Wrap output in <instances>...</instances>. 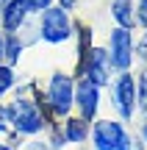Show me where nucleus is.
Masks as SVG:
<instances>
[{
	"instance_id": "1",
	"label": "nucleus",
	"mask_w": 147,
	"mask_h": 150,
	"mask_svg": "<svg viewBox=\"0 0 147 150\" xmlns=\"http://www.w3.org/2000/svg\"><path fill=\"white\" fill-rule=\"evenodd\" d=\"M8 117H11V128L17 134H39L44 128V97H25L20 95L14 103L8 106Z\"/></svg>"
},
{
	"instance_id": "2",
	"label": "nucleus",
	"mask_w": 147,
	"mask_h": 150,
	"mask_svg": "<svg viewBox=\"0 0 147 150\" xmlns=\"http://www.w3.org/2000/svg\"><path fill=\"white\" fill-rule=\"evenodd\" d=\"M92 142H94V150H139L133 145V139L125 134L122 122H117V120H100V122H94Z\"/></svg>"
},
{
	"instance_id": "3",
	"label": "nucleus",
	"mask_w": 147,
	"mask_h": 150,
	"mask_svg": "<svg viewBox=\"0 0 147 150\" xmlns=\"http://www.w3.org/2000/svg\"><path fill=\"white\" fill-rule=\"evenodd\" d=\"M44 103H47L50 114H56V117H67V114H70L72 103H75V83H72L70 75L53 72V78H50V83H47Z\"/></svg>"
},
{
	"instance_id": "4",
	"label": "nucleus",
	"mask_w": 147,
	"mask_h": 150,
	"mask_svg": "<svg viewBox=\"0 0 147 150\" xmlns=\"http://www.w3.org/2000/svg\"><path fill=\"white\" fill-rule=\"evenodd\" d=\"M39 36L50 45H58V42H67L72 36V22H70V14L64 8H44L42 11V20H39Z\"/></svg>"
},
{
	"instance_id": "5",
	"label": "nucleus",
	"mask_w": 147,
	"mask_h": 150,
	"mask_svg": "<svg viewBox=\"0 0 147 150\" xmlns=\"http://www.w3.org/2000/svg\"><path fill=\"white\" fill-rule=\"evenodd\" d=\"M106 53H108L111 67H117L120 72H128V67L133 61V36H131V31L128 28H114Z\"/></svg>"
},
{
	"instance_id": "6",
	"label": "nucleus",
	"mask_w": 147,
	"mask_h": 150,
	"mask_svg": "<svg viewBox=\"0 0 147 150\" xmlns=\"http://www.w3.org/2000/svg\"><path fill=\"white\" fill-rule=\"evenodd\" d=\"M114 106L120 111L122 120H131L133 111H136V83H133L131 72H120L114 83Z\"/></svg>"
},
{
	"instance_id": "7",
	"label": "nucleus",
	"mask_w": 147,
	"mask_h": 150,
	"mask_svg": "<svg viewBox=\"0 0 147 150\" xmlns=\"http://www.w3.org/2000/svg\"><path fill=\"white\" fill-rule=\"evenodd\" d=\"M108 70H111V61H108V53L103 47H94L86 53V59L81 61V72L92 81L94 86H106L108 83Z\"/></svg>"
},
{
	"instance_id": "8",
	"label": "nucleus",
	"mask_w": 147,
	"mask_h": 150,
	"mask_svg": "<svg viewBox=\"0 0 147 150\" xmlns=\"http://www.w3.org/2000/svg\"><path fill=\"white\" fill-rule=\"evenodd\" d=\"M75 103L81 108V117L89 122L97 114V106H100V86H94L89 78H81L75 83Z\"/></svg>"
},
{
	"instance_id": "9",
	"label": "nucleus",
	"mask_w": 147,
	"mask_h": 150,
	"mask_svg": "<svg viewBox=\"0 0 147 150\" xmlns=\"http://www.w3.org/2000/svg\"><path fill=\"white\" fill-rule=\"evenodd\" d=\"M0 14H3V28L8 33H14V31H20L22 28V20H25V6L20 3V0H8V3L3 6V11H0Z\"/></svg>"
},
{
	"instance_id": "10",
	"label": "nucleus",
	"mask_w": 147,
	"mask_h": 150,
	"mask_svg": "<svg viewBox=\"0 0 147 150\" xmlns=\"http://www.w3.org/2000/svg\"><path fill=\"white\" fill-rule=\"evenodd\" d=\"M61 134H64V142H83L89 134V122L83 117H64Z\"/></svg>"
},
{
	"instance_id": "11",
	"label": "nucleus",
	"mask_w": 147,
	"mask_h": 150,
	"mask_svg": "<svg viewBox=\"0 0 147 150\" xmlns=\"http://www.w3.org/2000/svg\"><path fill=\"white\" fill-rule=\"evenodd\" d=\"M111 14L117 17L120 28H131L133 22H136V17H133V8H131V0H114V3H111Z\"/></svg>"
},
{
	"instance_id": "12",
	"label": "nucleus",
	"mask_w": 147,
	"mask_h": 150,
	"mask_svg": "<svg viewBox=\"0 0 147 150\" xmlns=\"http://www.w3.org/2000/svg\"><path fill=\"white\" fill-rule=\"evenodd\" d=\"M20 53H22L20 36H17V33H8V36H6V53H3V59L8 61V67L20 61Z\"/></svg>"
},
{
	"instance_id": "13",
	"label": "nucleus",
	"mask_w": 147,
	"mask_h": 150,
	"mask_svg": "<svg viewBox=\"0 0 147 150\" xmlns=\"http://www.w3.org/2000/svg\"><path fill=\"white\" fill-rule=\"evenodd\" d=\"M11 86H14V70H11L8 64H0V97H3Z\"/></svg>"
},
{
	"instance_id": "14",
	"label": "nucleus",
	"mask_w": 147,
	"mask_h": 150,
	"mask_svg": "<svg viewBox=\"0 0 147 150\" xmlns=\"http://www.w3.org/2000/svg\"><path fill=\"white\" fill-rule=\"evenodd\" d=\"M20 3L25 6V11H39V14H42L44 8H50L53 0H20Z\"/></svg>"
},
{
	"instance_id": "15",
	"label": "nucleus",
	"mask_w": 147,
	"mask_h": 150,
	"mask_svg": "<svg viewBox=\"0 0 147 150\" xmlns=\"http://www.w3.org/2000/svg\"><path fill=\"white\" fill-rule=\"evenodd\" d=\"M136 97L142 100V106H147V70L139 75V86H136Z\"/></svg>"
},
{
	"instance_id": "16",
	"label": "nucleus",
	"mask_w": 147,
	"mask_h": 150,
	"mask_svg": "<svg viewBox=\"0 0 147 150\" xmlns=\"http://www.w3.org/2000/svg\"><path fill=\"white\" fill-rule=\"evenodd\" d=\"M11 128V117H8V106H0V134Z\"/></svg>"
},
{
	"instance_id": "17",
	"label": "nucleus",
	"mask_w": 147,
	"mask_h": 150,
	"mask_svg": "<svg viewBox=\"0 0 147 150\" xmlns=\"http://www.w3.org/2000/svg\"><path fill=\"white\" fill-rule=\"evenodd\" d=\"M136 53H139V59H144L147 61V33L142 39H139V45H136Z\"/></svg>"
},
{
	"instance_id": "18",
	"label": "nucleus",
	"mask_w": 147,
	"mask_h": 150,
	"mask_svg": "<svg viewBox=\"0 0 147 150\" xmlns=\"http://www.w3.org/2000/svg\"><path fill=\"white\" fill-rule=\"evenodd\" d=\"M139 20H142V25L147 28V0H142V3H139Z\"/></svg>"
},
{
	"instance_id": "19",
	"label": "nucleus",
	"mask_w": 147,
	"mask_h": 150,
	"mask_svg": "<svg viewBox=\"0 0 147 150\" xmlns=\"http://www.w3.org/2000/svg\"><path fill=\"white\" fill-rule=\"evenodd\" d=\"M28 150H50V147L44 145V142H31V145H28Z\"/></svg>"
},
{
	"instance_id": "20",
	"label": "nucleus",
	"mask_w": 147,
	"mask_h": 150,
	"mask_svg": "<svg viewBox=\"0 0 147 150\" xmlns=\"http://www.w3.org/2000/svg\"><path fill=\"white\" fill-rule=\"evenodd\" d=\"M72 6H75V0H61V8H64V11H70Z\"/></svg>"
},
{
	"instance_id": "21",
	"label": "nucleus",
	"mask_w": 147,
	"mask_h": 150,
	"mask_svg": "<svg viewBox=\"0 0 147 150\" xmlns=\"http://www.w3.org/2000/svg\"><path fill=\"white\" fill-rule=\"evenodd\" d=\"M3 53H6V36L0 33V61H3Z\"/></svg>"
},
{
	"instance_id": "22",
	"label": "nucleus",
	"mask_w": 147,
	"mask_h": 150,
	"mask_svg": "<svg viewBox=\"0 0 147 150\" xmlns=\"http://www.w3.org/2000/svg\"><path fill=\"white\" fill-rule=\"evenodd\" d=\"M142 136H144V142H147V120H144V125H142Z\"/></svg>"
},
{
	"instance_id": "23",
	"label": "nucleus",
	"mask_w": 147,
	"mask_h": 150,
	"mask_svg": "<svg viewBox=\"0 0 147 150\" xmlns=\"http://www.w3.org/2000/svg\"><path fill=\"white\" fill-rule=\"evenodd\" d=\"M6 3H8V0H0V11H3V6H6Z\"/></svg>"
},
{
	"instance_id": "24",
	"label": "nucleus",
	"mask_w": 147,
	"mask_h": 150,
	"mask_svg": "<svg viewBox=\"0 0 147 150\" xmlns=\"http://www.w3.org/2000/svg\"><path fill=\"white\" fill-rule=\"evenodd\" d=\"M0 150H11V147H8V145H0Z\"/></svg>"
}]
</instances>
